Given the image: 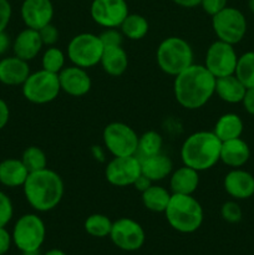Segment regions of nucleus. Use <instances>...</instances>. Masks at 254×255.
<instances>
[{
    "mask_svg": "<svg viewBox=\"0 0 254 255\" xmlns=\"http://www.w3.org/2000/svg\"><path fill=\"white\" fill-rule=\"evenodd\" d=\"M12 7L9 0H0V31H5L11 20Z\"/></svg>",
    "mask_w": 254,
    "mask_h": 255,
    "instance_id": "58836bf2",
    "label": "nucleus"
},
{
    "mask_svg": "<svg viewBox=\"0 0 254 255\" xmlns=\"http://www.w3.org/2000/svg\"><path fill=\"white\" fill-rule=\"evenodd\" d=\"M152 184H153V182H152L151 179L147 178V177L143 176V174H141V176H139L138 178H137L136 181H134L133 187L137 189V191L141 192V193H142V192L146 191V189L148 188V187H151Z\"/></svg>",
    "mask_w": 254,
    "mask_h": 255,
    "instance_id": "37998d69",
    "label": "nucleus"
},
{
    "mask_svg": "<svg viewBox=\"0 0 254 255\" xmlns=\"http://www.w3.org/2000/svg\"><path fill=\"white\" fill-rule=\"evenodd\" d=\"M44 255H67L65 252H62L61 249H50L49 252H46Z\"/></svg>",
    "mask_w": 254,
    "mask_h": 255,
    "instance_id": "de8ad7c7",
    "label": "nucleus"
},
{
    "mask_svg": "<svg viewBox=\"0 0 254 255\" xmlns=\"http://www.w3.org/2000/svg\"><path fill=\"white\" fill-rule=\"evenodd\" d=\"M248 7L249 10L254 14V0H248Z\"/></svg>",
    "mask_w": 254,
    "mask_h": 255,
    "instance_id": "09e8293b",
    "label": "nucleus"
},
{
    "mask_svg": "<svg viewBox=\"0 0 254 255\" xmlns=\"http://www.w3.org/2000/svg\"><path fill=\"white\" fill-rule=\"evenodd\" d=\"M12 243L22 253L40 251L46 238V227L37 214L20 217L12 228Z\"/></svg>",
    "mask_w": 254,
    "mask_h": 255,
    "instance_id": "423d86ee",
    "label": "nucleus"
},
{
    "mask_svg": "<svg viewBox=\"0 0 254 255\" xmlns=\"http://www.w3.org/2000/svg\"><path fill=\"white\" fill-rule=\"evenodd\" d=\"M246 91L247 87L239 81L236 75L216 79L214 94L227 104H241Z\"/></svg>",
    "mask_w": 254,
    "mask_h": 255,
    "instance_id": "393cba45",
    "label": "nucleus"
},
{
    "mask_svg": "<svg viewBox=\"0 0 254 255\" xmlns=\"http://www.w3.org/2000/svg\"><path fill=\"white\" fill-rule=\"evenodd\" d=\"M120 30L125 37L137 41L146 36L149 30V24L146 17L142 15L128 14L120 25Z\"/></svg>",
    "mask_w": 254,
    "mask_h": 255,
    "instance_id": "cd10ccee",
    "label": "nucleus"
},
{
    "mask_svg": "<svg viewBox=\"0 0 254 255\" xmlns=\"http://www.w3.org/2000/svg\"><path fill=\"white\" fill-rule=\"evenodd\" d=\"M20 159H21L22 163L25 164V167H26L30 173L47 168L46 153L37 146H30L25 148Z\"/></svg>",
    "mask_w": 254,
    "mask_h": 255,
    "instance_id": "2f4dec72",
    "label": "nucleus"
},
{
    "mask_svg": "<svg viewBox=\"0 0 254 255\" xmlns=\"http://www.w3.org/2000/svg\"><path fill=\"white\" fill-rule=\"evenodd\" d=\"M59 81L61 91L72 97L85 96L92 87V81L86 69L79 66H65L59 72Z\"/></svg>",
    "mask_w": 254,
    "mask_h": 255,
    "instance_id": "dca6fc26",
    "label": "nucleus"
},
{
    "mask_svg": "<svg viewBox=\"0 0 254 255\" xmlns=\"http://www.w3.org/2000/svg\"><path fill=\"white\" fill-rule=\"evenodd\" d=\"M30 74L29 62L15 55L0 60V82L6 86H21Z\"/></svg>",
    "mask_w": 254,
    "mask_h": 255,
    "instance_id": "a211bd4d",
    "label": "nucleus"
},
{
    "mask_svg": "<svg viewBox=\"0 0 254 255\" xmlns=\"http://www.w3.org/2000/svg\"><path fill=\"white\" fill-rule=\"evenodd\" d=\"M212 27L218 40L236 45L246 36L247 19L237 7L226 6L212 16Z\"/></svg>",
    "mask_w": 254,
    "mask_h": 255,
    "instance_id": "9d476101",
    "label": "nucleus"
},
{
    "mask_svg": "<svg viewBox=\"0 0 254 255\" xmlns=\"http://www.w3.org/2000/svg\"><path fill=\"white\" fill-rule=\"evenodd\" d=\"M163 146V138L156 131H147L138 137V149L137 154L139 158L149 157L153 154L161 153Z\"/></svg>",
    "mask_w": 254,
    "mask_h": 255,
    "instance_id": "7c9ffc66",
    "label": "nucleus"
},
{
    "mask_svg": "<svg viewBox=\"0 0 254 255\" xmlns=\"http://www.w3.org/2000/svg\"><path fill=\"white\" fill-rule=\"evenodd\" d=\"M25 99L35 105L50 104L57 99L61 92L59 75L41 69L31 72L26 81L21 85Z\"/></svg>",
    "mask_w": 254,
    "mask_h": 255,
    "instance_id": "0eeeda50",
    "label": "nucleus"
},
{
    "mask_svg": "<svg viewBox=\"0 0 254 255\" xmlns=\"http://www.w3.org/2000/svg\"><path fill=\"white\" fill-rule=\"evenodd\" d=\"M141 172L143 176L151 179L152 182L163 181L173 172V162L167 154L157 153L149 157H142Z\"/></svg>",
    "mask_w": 254,
    "mask_h": 255,
    "instance_id": "412c9836",
    "label": "nucleus"
},
{
    "mask_svg": "<svg viewBox=\"0 0 254 255\" xmlns=\"http://www.w3.org/2000/svg\"><path fill=\"white\" fill-rule=\"evenodd\" d=\"M90 14L97 25L110 29L120 27L129 11L126 0H92Z\"/></svg>",
    "mask_w": 254,
    "mask_h": 255,
    "instance_id": "4468645a",
    "label": "nucleus"
},
{
    "mask_svg": "<svg viewBox=\"0 0 254 255\" xmlns=\"http://www.w3.org/2000/svg\"><path fill=\"white\" fill-rule=\"evenodd\" d=\"M104 49L99 35L81 32L70 40L67 45V57L75 66L90 69L100 64Z\"/></svg>",
    "mask_w": 254,
    "mask_h": 255,
    "instance_id": "6e6552de",
    "label": "nucleus"
},
{
    "mask_svg": "<svg viewBox=\"0 0 254 255\" xmlns=\"http://www.w3.org/2000/svg\"><path fill=\"white\" fill-rule=\"evenodd\" d=\"M12 244V237L5 227H0V255H5L9 252Z\"/></svg>",
    "mask_w": 254,
    "mask_h": 255,
    "instance_id": "ea45409f",
    "label": "nucleus"
},
{
    "mask_svg": "<svg viewBox=\"0 0 254 255\" xmlns=\"http://www.w3.org/2000/svg\"><path fill=\"white\" fill-rule=\"evenodd\" d=\"M221 216L228 223L236 224L243 218V211L236 201H228L221 207Z\"/></svg>",
    "mask_w": 254,
    "mask_h": 255,
    "instance_id": "72a5a7b5",
    "label": "nucleus"
},
{
    "mask_svg": "<svg viewBox=\"0 0 254 255\" xmlns=\"http://www.w3.org/2000/svg\"><path fill=\"white\" fill-rule=\"evenodd\" d=\"M216 91V77L204 65L192 64L174 76L173 92L176 101L187 110L203 107Z\"/></svg>",
    "mask_w": 254,
    "mask_h": 255,
    "instance_id": "f257e3e1",
    "label": "nucleus"
},
{
    "mask_svg": "<svg viewBox=\"0 0 254 255\" xmlns=\"http://www.w3.org/2000/svg\"><path fill=\"white\" fill-rule=\"evenodd\" d=\"M172 1L182 7H194L199 5L201 0H172Z\"/></svg>",
    "mask_w": 254,
    "mask_h": 255,
    "instance_id": "a18cd8bd",
    "label": "nucleus"
},
{
    "mask_svg": "<svg viewBox=\"0 0 254 255\" xmlns=\"http://www.w3.org/2000/svg\"><path fill=\"white\" fill-rule=\"evenodd\" d=\"M234 75L247 89H254V51L244 52L238 56Z\"/></svg>",
    "mask_w": 254,
    "mask_h": 255,
    "instance_id": "c756f323",
    "label": "nucleus"
},
{
    "mask_svg": "<svg viewBox=\"0 0 254 255\" xmlns=\"http://www.w3.org/2000/svg\"><path fill=\"white\" fill-rule=\"evenodd\" d=\"M222 141L213 131H198L189 134L181 147L184 166L202 172L211 169L221 161Z\"/></svg>",
    "mask_w": 254,
    "mask_h": 255,
    "instance_id": "7ed1b4c3",
    "label": "nucleus"
},
{
    "mask_svg": "<svg viewBox=\"0 0 254 255\" xmlns=\"http://www.w3.org/2000/svg\"><path fill=\"white\" fill-rule=\"evenodd\" d=\"M40 37H41V41L45 46H55L57 41H59V30L55 25H52L51 22L47 25H45L44 27L39 30Z\"/></svg>",
    "mask_w": 254,
    "mask_h": 255,
    "instance_id": "e433bc0d",
    "label": "nucleus"
},
{
    "mask_svg": "<svg viewBox=\"0 0 254 255\" xmlns=\"http://www.w3.org/2000/svg\"><path fill=\"white\" fill-rule=\"evenodd\" d=\"M92 152H94V156H95V158H99L100 161H104V152H102V149H101V147L100 146H94L92 147Z\"/></svg>",
    "mask_w": 254,
    "mask_h": 255,
    "instance_id": "49530a36",
    "label": "nucleus"
},
{
    "mask_svg": "<svg viewBox=\"0 0 254 255\" xmlns=\"http://www.w3.org/2000/svg\"><path fill=\"white\" fill-rule=\"evenodd\" d=\"M100 65L107 75L119 77L124 75L128 67V55L122 46L105 47Z\"/></svg>",
    "mask_w": 254,
    "mask_h": 255,
    "instance_id": "b1692460",
    "label": "nucleus"
},
{
    "mask_svg": "<svg viewBox=\"0 0 254 255\" xmlns=\"http://www.w3.org/2000/svg\"><path fill=\"white\" fill-rule=\"evenodd\" d=\"M20 14L25 26L40 30L52 21L54 5L51 0H24Z\"/></svg>",
    "mask_w": 254,
    "mask_h": 255,
    "instance_id": "2eb2a0df",
    "label": "nucleus"
},
{
    "mask_svg": "<svg viewBox=\"0 0 254 255\" xmlns=\"http://www.w3.org/2000/svg\"><path fill=\"white\" fill-rule=\"evenodd\" d=\"M100 40H101L104 47L109 46H122L124 42V34L121 30H117V27H110V29H105L101 34L99 35Z\"/></svg>",
    "mask_w": 254,
    "mask_h": 255,
    "instance_id": "f704fd0d",
    "label": "nucleus"
},
{
    "mask_svg": "<svg viewBox=\"0 0 254 255\" xmlns=\"http://www.w3.org/2000/svg\"><path fill=\"white\" fill-rule=\"evenodd\" d=\"M109 237L117 248L125 252L138 251L146 241V233L142 226L132 218H120L115 221Z\"/></svg>",
    "mask_w": 254,
    "mask_h": 255,
    "instance_id": "f8f14e48",
    "label": "nucleus"
},
{
    "mask_svg": "<svg viewBox=\"0 0 254 255\" xmlns=\"http://www.w3.org/2000/svg\"><path fill=\"white\" fill-rule=\"evenodd\" d=\"M199 186V172L188 166H182L169 177V188L174 194H193Z\"/></svg>",
    "mask_w": 254,
    "mask_h": 255,
    "instance_id": "4be33fe9",
    "label": "nucleus"
},
{
    "mask_svg": "<svg viewBox=\"0 0 254 255\" xmlns=\"http://www.w3.org/2000/svg\"><path fill=\"white\" fill-rule=\"evenodd\" d=\"M251 158V148L244 139H229L222 142L221 161L231 168H241Z\"/></svg>",
    "mask_w": 254,
    "mask_h": 255,
    "instance_id": "aec40b11",
    "label": "nucleus"
},
{
    "mask_svg": "<svg viewBox=\"0 0 254 255\" xmlns=\"http://www.w3.org/2000/svg\"><path fill=\"white\" fill-rule=\"evenodd\" d=\"M29 173L21 159L7 158L0 162V184L5 187H22Z\"/></svg>",
    "mask_w": 254,
    "mask_h": 255,
    "instance_id": "5701e85b",
    "label": "nucleus"
},
{
    "mask_svg": "<svg viewBox=\"0 0 254 255\" xmlns=\"http://www.w3.org/2000/svg\"><path fill=\"white\" fill-rule=\"evenodd\" d=\"M244 125L241 117L237 114H224L217 120L214 125V134L221 139L222 142L229 141V139L239 138L243 133Z\"/></svg>",
    "mask_w": 254,
    "mask_h": 255,
    "instance_id": "a878e982",
    "label": "nucleus"
},
{
    "mask_svg": "<svg viewBox=\"0 0 254 255\" xmlns=\"http://www.w3.org/2000/svg\"><path fill=\"white\" fill-rule=\"evenodd\" d=\"M141 174V161L137 154L114 157L105 168L106 181L115 187L133 186L134 181Z\"/></svg>",
    "mask_w": 254,
    "mask_h": 255,
    "instance_id": "ddd939ff",
    "label": "nucleus"
},
{
    "mask_svg": "<svg viewBox=\"0 0 254 255\" xmlns=\"http://www.w3.org/2000/svg\"><path fill=\"white\" fill-rule=\"evenodd\" d=\"M138 137L136 131L124 122H111L102 132L105 147L114 157L137 154Z\"/></svg>",
    "mask_w": 254,
    "mask_h": 255,
    "instance_id": "1a4fd4ad",
    "label": "nucleus"
},
{
    "mask_svg": "<svg viewBox=\"0 0 254 255\" xmlns=\"http://www.w3.org/2000/svg\"><path fill=\"white\" fill-rule=\"evenodd\" d=\"M112 223L114 222L105 214L95 213L87 217L84 223V228L89 236L95 238H105L111 233Z\"/></svg>",
    "mask_w": 254,
    "mask_h": 255,
    "instance_id": "c85d7f7f",
    "label": "nucleus"
},
{
    "mask_svg": "<svg viewBox=\"0 0 254 255\" xmlns=\"http://www.w3.org/2000/svg\"><path fill=\"white\" fill-rule=\"evenodd\" d=\"M22 189L26 202L37 212H50L56 208L65 193L61 176L50 168L29 173Z\"/></svg>",
    "mask_w": 254,
    "mask_h": 255,
    "instance_id": "f03ea898",
    "label": "nucleus"
},
{
    "mask_svg": "<svg viewBox=\"0 0 254 255\" xmlns=\"http://www.w3.org/2000/svg\"><path fill=\"white\" fill-rule=\"evenodd\" d=\"M12 42L6 31H0V56L4 55L11 47Z\"/></svg>",
    "mask_w": 254,
    "mask_h": 255,
    "instance_id": "c03bdc74",
    "label": "nucleus"
},
{
    "mask_svg": "<svg viewBox=\"0 0 254 255\" xmlns=\"http://www.w3.org/2000/svg\"><path fill=\"white\" fill-rule=\"evenodd\" d=\"M238 61L234 45L224 42L222 40L212 42L206 52L204 66L216 79L234 75Z\"/></svg>",
    "mask_w": 254,
    "mask_h": 255,
    "instance_id": "9b49d317",
    "label": "nucleus"
},
{
    "mask_svg": "<svg viewBox=\"0 0 254 255\" xmlns=\"http://www.w3.org/2000/svg\"><path fill=\"white\" fill-rule=\"evenodd\" d=\"M42 46H44V44H42L41 37H40L39 30L30 29V27L21 30L16 35L11 45L15 56L20 57L27 62L30 60H34L40 54Z\"/></svg>",
    "mask_w": 254,
    "mask_h": 255,
    "instance_id": "6ab92c4d",
    "label": "nucleus"
},
{
    "mask_svg": "<svg viewBox=\"0 0 254 255\" xmlns=\"http://www.w3.org/2000/svg\"><path fill=\"white\" fill-rule=\"evenodd\" d=\"M10 119V110L6 102L0 99V131L7 125Z\"/></svg>",
    "mask_w": 254,
    "mask_h": 255,
    "instance_id": "79ce46f5",
    "label": "nucleus"
},
{
    "mask_svg": "<svg viewBox=\"0 0 254 255\" xmlns=\"http://www.w3.org/2000/svg\"><path fill=\"white\" fill-rule=\"evenodd\" d=\"M167 222L174 231L183 234L194 233L201 228L204 219L203 207L193 194L172 193L164 211Z\"/></svg>",
    "mask_w": 254,
    "mask_h": 255,
    "instance_id": "20e7f679",
    "label": "nucleus"
},
{
    "mask_svg": "<svg viewBox=\"0 0 254 255\" xmlns=\"http://www.w3.org/2000/svg\"><path fill=\"white\" fill-rule=\"evenodd\" d=\"M241 104H243V107L247 111V114L254 116V89H247Z\"/></svg>",
    "mask_w": 254,
    "mask_h": 255,
    "instance_id": "a19ab883",
    "label": "nucleus"
},
{
    "mask_svg": "<svg viewBox=\"0 0 254 255\" xmlns=\"http://www.w3.org/2000/svg\"><path fill=\"white\" fill-rule=\"evenodd\" d=\"M171 196V192L167 191L164 187L157 186V184H152L151 187H148L146 191L141 193L142 203H143L144 208L154 212V213H164Z\"/></svg>",
    "mask_w": 254,
    "mask_h": 255,
    "instance_id": "bb28decb",
    "label": "nucleus"
},
{
    "mask_svg": "<svg viewBox=\"0 0 254 255\" xmlns=\"http://www.w3.org/2000/svg\"><path fill=\"white\" fill-rule=\"evenodd\" d=\"M227 2H228V0H201L199 5H201L204 12L213 16L217 12H219L224 7L228 6Z\"/></svg>",
    "mask_w": 254,
    "mask_h": 255,
    "instance_id": "4c0bfd02",
    "label": "nucleus"
},
{
    "mask_svg": "<svg viewBox=\"0 0 254 255\" xmlns=\"http://www.w3.org/2000/svg\"><path fill=\"white\" fill-rule=\"evenodd\" d=\"M65 62H66V56L62 52V50H60L56 46H49L42 54V69L52 72V74L59 75V72L65 67Z\"/></svg>",
    "mask_w": 254,
    "mask_h": 255,
    "instance_id": "473e14b6",
    "label": "nucleus"
},
{
    "mask_svg": "<svg viewBox=\"0 0 254 255\" xmlns=\"http://www.w3.org/2000/svg\"><path fill=\"white\" fill-rule=\"evenodd\" d=\"M156 61L164 74L177 76L193 64V50L182 37H166L157 47Z\"/></svg>",
    "mask_w": 254,
    "mask_h": 255,
    "instance_id": "39448f33",
    "label": "nucleus"
},
{
    "mask_svg": "<svg viewBox=\"0 0 254 255\" xmlns=\"http://www.w3.org/2000/svg\"><path fill=\"white\" fill-rule=\"evenodd\" d=\"M224 191L233 199L244 201L254 196V177L242 168H232L224 176Z\"/></svg>",
    "mask_w": 254,
    "mask_h": 255,
    "instance_id": "f3484780",
    "label": "nucleus"
},
{
    "mask_svg": "<svg viewBox=\"0 0 254 255\" xmlns=\"http://www.w3.org/2000/svg\"><path fill=\"white\" fill-rule=\"evenodd\" d=\"M14 214L12 202L6 194L0 191V227H6Z\"/></svg>",
    "mask_w": 254,
    "mask_h": 255,
    "instance_id": "c9c22d12",
    "label": "nucleus"
}]
</instances>
